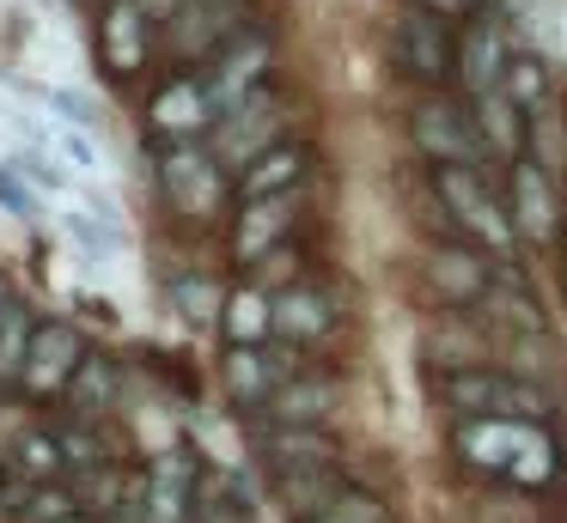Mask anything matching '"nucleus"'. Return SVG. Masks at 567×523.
<instances>
[{
	"mask_svg": "<svg viewBox=\"0 0 567 523\" xmlns=\"http://www.w3.org/2000/svg\"><path fill=\"white\" fill-rule=\"evenodd\" d=\"M452 444L457 469L470 474H501V481L525 487V493H549L561 481L567 457L549 420H501V414H452Z\"/></svg>",
	"mask_w": 567,
	"mask_h": 523,
	"instance_id": "1",
	"label": "nucleus"
},
{
	"mask_svg": "<svg viewBox=\"0 0 567 523\" xmlns=\"http://www.w3.org/2000/svg\"><path fill=\"white\" fill-rule=\"evenodd\" d=\"M257 457H262V474H269L275 505L293 523L348 487L342 444H336L330 426H257Z\"/></svg>",
	"mask_w": 567,
	"mask_h": 523,
	"instance_id": "2",
	"label": "nucleus"
},
{
	"mask_svg": "<svg viewBox=\"0 0 567 523\" xmlns=\"http://www.w3.org/2000/svg\"><path fill=\"white\" fill-rule=\"evenodd\" d=\"M440 401L452 414H501V420H555L549 384L513 372V365H445L440 372Z\"/></svg>",
	"mask_w": 567,
	"mask_h": 523,
	"instance_id": "3",
	"label": "nucleus"
},
{
	"mask_svg": "<svg viewBox=\"0 0 567 523\" xmlns=\"http://www.w3.org/2000/svg\"><path fill=\"white\" fill-rule=\"evenodd\" d=\"M427 189L433 201L452 213L457 238L482 243L488 255H513L518 250V231H513V213H506V195L488 182V170H470V165H427Z\"/></svg>",
	"mask_w": 567,
	"mask_h": 523,
	"instance_id": "4",
	"label": "nucleus"
},
{
	"mask_svg": "<svg viewBox=\"0 0 567 523\" xmlns=\"http://www.w3.org/2000/svg\"><path fill=\"white\" fill-rule=\"evenodd\" d=\"M409 140H415V153L427 158V165H470V170L494 165L488 140H482V128H476V109L457 92H421L415 104H409Z\"/></svg>",
	"mask_w": 567,
	"mask_h": 523,
	"instance_id": "5",
	"label": "nucleus"
},
{
	"mask_svg": "<svg viewBox=\"0 0 567 523\" xmlns=\"http://www.w3.org/2000/svg\"><path fill=\"white\" fill-rule=\"evenodd\" d=\"M391 67L403 73V80H415L421 92H445L452 73H457L452 19H440V12H427V7L409 0V7L391 19Z\"/></svg>",
	"mask_w": 567,
	"mask_h": 523,
	"instance_id": "6",
	"label": "nucleus"
},
{
	"mask_svg": "<svg viewBox=\"0 0 567 523\" xmlns=\"http://www.w3.org/2000/svg\"><path fill=\"white\" fill-rule=\"evenodd\" d=\"M159 195L172 201L177 219H189V226H208V219H220L226 207V165L208 153V146L196 140H177V146H159Z\"/></svg>",
	"mask_w": 567,
	"mask_h": 523,
	"instance_id": "7",
	"label": "nucleus"
},
{
	"mask_svg": "<svg viewBox=\"0 0 567 523\" xmlns=\"http://www.w3.org/2000/svg\"><path fill=\"white\" fill-rule=\"evenodd\" d=\"M513 49H518V31H513V19H506L501 7H476V12H470V19L457 24V73H452L457 97L501 92Z\"/></svg>",
	"mask_w": 567,
	"mask_h": 523,
	"instance_id": "8",
	"label": "nucleus"
},
{
	"mask_svg": "<svg viewBox=\"0 0 567 523\" xmlns=\"http://www.w3.org/2000/svg\"><path fill=\"white\" fill-rule=\"evenodd\" d=\"M92 43H99V67L111 80H135L153 67V49H159V12L147 0H99V19H92Z\"/></svg>",
	"mask_w": 567,
	"mask_h": 523,
	"instance_id": "9",
	"label": "nucleus"
},
{
	"mask_svg": "<svg viewBox=\"0 0 567 523\" xmlns=\"http://www.w3.org/2000/svg\"><path fill=\"white\" fill-rule=\"evenodd\" d=\"M275 140H287V97L275 92V85H262V92H250L245 104H233L220 122L208 128V153L220 158L226 170H245L257 153H269Z\"/></svg>",
	"mask_w": 567,
	"mask_h": 523,
	"instance_id": "10",
	"label": "nucleus"
},
{
	"mask_svg": "<svg viewBox=\"0 0 567 523\" xmlns=\"http://www.w3.org/2000/svg\"><path fill=\"white\" fill-rule=\"evenodd\" d=\"M269 67H275V36L269 31H257V24H245V31H233L220 49H214L208 61H202V85H208V97H214V109H233V104H245L250 92H262L269 85ZM214 116V122H220Z\"/></svg>",
	"mask_w": 567,
	"mask_h": 523,
	"instance_id": "11",
	"label": "nucleus"
},
{
	"mask_svg": "<svg viewBox=\"0 0 567 523\" xmlns=\"http://www.w3.org/2000/svg\"><path fill=\"white\" fill-rule=\"evenodd\" d=\"M494 268H501V255H488L470 238H445L421 255V280L433 286V299H440L445 311H476L494 286Z\"/></svg>",
	"mask_w": 567,
	"mask_h": 523,
	"instance_id": "12",
	"label": "nucleus"
},
{
	"mask_svg": "<svg viewBox=\"0 0 567 523\" xmlns=\"http://www.w3.org/2000/svg\"><path fill=\"white\" fill-rule=\"evenodd\" d=\"M293 372H306V359H299V347H226L220 353V389H226V401H233L238 414H262L269 408V396L287 384Z\"/></svg>",
	"mask_w": 567,
	"mask_h": 523,
	"instance_id": "13",
	"label": "nucleus"
},
{
	"mask_svg": "<svg viewBox=\"0 0 567 523\" xmlns=\"http://www.w3.org/2000/svg\"><path fill=\"white\" fill-rule=\"evenodd\" d=\"M506 213H513L518 243L555 250V238H561V182L537 158H513L506 165Z\"/></svg>",
	"mask_w": 567,
	"mask_h": 523,
	"instance_id": "14",
	"label": "nucleus"
},
{
	"mask_svg": "<svg viewBox=\"0 0 567 523\" xmlns=\"http://www.w3.org/2000/svg\"><path fill=\"white\" fill-rule=\"evenodd\" d=\"M86 335H80L68 316H43L38 328H31V347H25V365H19V384H25V396L50 401L68 389V377L80 372V359H86Z\"/></svg>",
	"mask_w": 567,
	"mask_h": 523,
	"instance_id": "15",
	"label": "nucleus"
},
{
	"mask_svg": "<svg viewBox=\"0 0 567 523\" xmlns=\"http://www.w3.org/2000/svg\"><path fill=\"white\" fill-rule=\"evenodd\" d=\"M233 31H245V0H177L165 19V49H172V61L196 67Z\"/></svg>",
	"mask_w": 567,
	"mask_h": 523,
	"instance_id": "16",
	"label": "nucleus"
},
{
	"mask_svg": "<svg viewBox=\"0 0 567 523\" xmlns=\"http://www.w3.org/2000/svg\"><path fill=\"white\" fill-rule=\"evenodd\" d=\"M214 97L208 85H202V73H172V80L159 85V92L147 97V134L159 146H177V140H202V134L214 128Z\"/></svg>",
	"mask_w": 567,
	"mask_h": 523,
	"instance_id": "17",
	"label": "nucleus"
},
{
	"mask_svg": "<svg viewBox=\"0 0 567 523\" xmlns=\"http://www.w3.org/2000/svg\"><path fill=\"white\" fill-rule=\"evenodd\" d=\"M336 323H342V304L323 280H293L287 292H275V341H287V347L330 341Z\"/></svg>",
	"mask_w": 567,
	"mask_h": 523,
	"instance_id": "18",
	"label": "nucleus"
},
{
	"mask_svg": "<svg viewBox=\"0 0 567 523\" xmlns=\"http://www.w3.org/2000/svg\"><path fill=\"white\" fill-rule=\"evenodd\" d=\"M342 408V377L336 372H293L262 408V426H330Z\"/></svg>",
	"mask_w": 567,
	"mask_h": 523,
	"instance_id": "19",
	"label": "nucleus"
},
{
	"mask_svg": "<svg viewBox=\"0 0 567 523\" xmlns=\"http://www.w3.org/2000/svg\"><path fill=\"white\" fill-rule=\"evenodd\" d=\"M299 219V189L293 195H262V201H238V219H233V255L238 262H262L269 250H281L287 231Z\"/></svg>",
	"mask_w": 567,
	"mask_h": 523,
	"instance_id": "20",
	"label": "nucleus"
},
{
	"mask_svg": "<svg viewBox=\"0 0 567 523\" xmlns=\"http://www.w3.org/2000/svg\"><path fill=\"white\" fill-rule=\"evenodd\" d=\"M311 146L306 140H275L269 153H257L245 170H238V201H262V195H293L299 182L311 177Z\"/></svg>",
	"mask_w": 567,
	"mask_h": 523,
	"instance_id": "21",
	"label": "nucleus"
},
{
	"mask_svg": "<svg viewBox=\"0 0 567 523\" xmlns=\"http://www.w3.org/2000/svg\"><path fill=\"white\" fill-rule=\"evenodd\" d=\"M196 474L202 457L184 444L159 450L147 462V493H153V523H189V499H196Z\"/></svg>",
	"mask_w": 567,
	"mask_h": 523,
	"instance_id": "22",
	"label": "nucleus"
},
{
	"mask_svg": "<svg viewBox=\"0 0 567 523\" xmlns=\"http://www.w3.org/2000/svg\"><path fill=\"white\" fill-rule=\"evenodd\" d=\"M62 401H68V414H74V420L104 426L116 414V401H123V365H116L111 353H86V359H80V372L68 377Z\"/></svg>",
	"mask_w": 567,
	"mask_h": 523,
	"instance_id": "23",
	"label": "nucleus"
},
{
	"mask_svg": "<svg viewBox=\"0 0 567 523\" xmlns=\"http://www.w3.org/2000/svg\"><path fill=\"white\" fill-rule=\"evenodd\" d=\"M189 523H257V499H250L245 474L202 462L196 474V499H189Z\"/></svg>",
	"mask_w": 567,
	"mask_h": 523,
	"instance_id": "24",
	"label": "nucleus"
},
{
	"mask_svg": "<svg viewBox=\"0 0 567 523\" xmlns=\"http://www.w3.org/2000/svg\"><path fill=\"white\" fill-rule=\"evenodd\" d=\"M7 523H68L80 511V493L68 481H0Z\"/></svg>",
	"mask_w": 567,
	"mask_h": 523,
	"instance_id": "25",
	"label": "nucleus"
},
{
	"mask_svg": "<svg viewBox=\"0 0 567 523\" xmlns=\"http://www.w3.org/2000/svg\"><path fill=\"white\" fill-rule=\"evenodd\" d=\"M220 335H226V347H262V341H275V292H262L257 280L233 286L220 304Z\"/></svg>",
	"mask_w": 567,
	"mask_h": 523,
	"instance_id": "26",
	"label": "nucleus"
},
{
	"mask_svg": "<svg viewBox=\"0 0 567 523\" xmlns=\"http://www.w3.org/2000/svg\"><path fill=\"white\" fill-rule=\"evenodd\" d=\"M470 109H476V128L482 140H488L494 158H525L530 153V109H518L506 92H488V97H470Z\"/></svg>",
	"mask_w": 567,
	"mask_h": 523,
	"instance_id": "27",
	"label": "nucleus"
},
{
	"mask_svg": "<svg viewBox=\"0 0 567 523\" xmlns=\"http://www.w3.org/2000/svg\"><path fill=\"white\" fill-rule=\"evenodd\" d=\"M62 474H68V457L55 426H31L7 444V481H62Z\"/></svg>",
	"mask_w": 567,
	"mask_h": 523,
	"instance_id": "28",
	"label": "nucleus"
},
{
	"mask_svg": "<svg viewBox=\"0 0 567 523\" xmlns=\"http://www.w3.org/2000/svg\"><path fill=\"white\" fill-rule=\"evenodd\" d=\"M501 92L513 97L518 109H549V97H555V67H549V55L543 49H530V43H518L513 49V61H506V80H501Z\"/></svg>",
	"mask_w": 567,
	"mask_h": 523,
	"instance_id": "29",
	"label": "nucleus"
},
{
	"mask_svg": "<svg viewBox=\"0 0 567 523\" xmlns=\"http://www.w3.org/2000/svg\"><path fill=\"white\" fill-rule=\"evenodd\" d=\"M299 523H396V511L384 505V493H372V487H354V481H348L342 493H330L318 511H306Z\"/></svg>",
	"mask_w": 567,
	"mask_h": 523,
	"instance_id": "30",
	"label": "nucleus"
},
{
	"mask_svg": "<svg viewBox=\"0 0 567 523\" xmlns=\"http://www.w3.org/2000/svg\"><path fill=\"white\" fill-rule=\"evenodd\" d=\"M55 438H62V457H68V469H74V474H92V469H104V462H116L111 444H104V432L92 420H62V426H55Z\"/></svg>",
	"mask_w": 567,
	"mask_h": 523,
	"instance_id": "31",
	"label": "nucleus"
},
{
	"mask_svg": "<svg viewBox=\"0 0 567 523\" xmlns=\"http://www.w3.org/2000/svg\"><path fill=\"white\" fill-rule=\"evenodd\" d=\"M220 304H226V292L214 286L208 274H177L172 280V311L189 316V323H220Z\"/></svg>",
	"mask_w": 567,
	"mask_h": 523,
	"instance_id": "32",
	"label": "nucleus"
},
{
	"mask_svg": "<svg viewBox=\"0 0 567 523\" xmlns=\"http://www.w3.org/2000/svg\"><path fill=\"white\" fill-rule=\"evenodd\" d=\"M31 304H13V311L0 316V384H19V365H25V347H31Z\"/></svg>",
	"mask_w": 567,
	"mask_h": 523,
	"instance_id": "33",
	"label": "nucleus"
},
{
	"mask_svg": "<svg viewBox=\"0 0 567 523\" xmlns=\"http://www.w3.org/2000/svg\"><path fill=\"white\" fill-rule=\"evenodd\" d=\"M50 146H62V153L74 158L80 170H99V165H104V158H99V146H92L80 128H55V140H50Z\"/></svg>",
	"mask_w": 567,
	"mask_h": 523,
	"instance_id": "34",
	"label": "nucleus"
},
{
	"mask_svg": "<svg viewBox=\"0 0 567 523\" xmlns=\"http://www.w3.org/2000/svg\"><path fill=\"white\" fill-rule=\"evenodd\" d=\"M0 207H7V213H19V219H31V207H38V201H31V189L13 177V165H0Z\"/></svg>",
	"mask_w": 567,
	"mask_h": 523,
	"instance_id": "35",
	"label": "nucleus"
},
{
	"mask_svg": "<svg viewBox=\"0 0 567 523\" xmlns=\"http://www.w3.org/2000/svg\"><path fill=\"white\" fill-rule=\"evenodd\" d=\"M50 104L68 109V122H74V128H92V122H99V116H92V104H86L80 92H50Z\"/></svg>",
	"mask_w": 567,
	"mask_h": 523,
	"instance_id": "36",
	"label": "nucleus"
},
{
	"mask_svg": "<svg viewBox=\"0 0 567 523\" xmlns=\"http://www.w3.org/2000/svg\"><path fill=\"white\" fill-rule=\"evenodd\" d=\"M415 7L440 12V19H457V12H464V0H415Z\"/></svg>",
	"mask_w": 567,
	"mask_h": 523,
	"instance_id": "37",
	"label": "nucleus"
},
{
	"mask_svg": "<svg viewBox=\"0 0 567 523\" xmlns=\"http://www.w3.org/2000/svg\"><path fill=\"white\" fill-rule=\"evenodd\" d=\"M13 304H19V292H13V274H7V268H0V316L13 311Z\"/></svg>",
	"mask_w": 567,
	"mask_h": 523,
	"instance_id": "38",
	"label": "nucleus"
},
{
	"mask_svg": "<svg viewBox=\"0 0 567 523\" xmlns=\"http://www.w3.org/2000/svg\"><path fill=\"white\" fill-rule=\"evenodd\" d=\"M147 7L159 12V19H172V7H177V0H147Z\"/></svg>",
	"mask_w": 567,
	"mask_h": 523,
	"instance_id": "39",
	"label": "nucleus"
},
{
	"mask_svg": "<svg viewBox=\"0 0 567 523\" xmlns=\"http://www.w3.org/2000/svg\"><path fill=\"white\" fill-rule=\"evenodd\" d=\"M476 7H488V0H464V12H476Z\"/></svg>",
	"mask_w": 567,
	"mask_h": 523,
	"instance_id": "40",
	"label": "nucleus"
},
{
	"mask_svg": "<svg viewBox=\"0 0 567 523\" xmlns=\"http://www.w3.org/2000/svg\"><path fill=\"white\" fill-rule=\"evenodd\" d=\"M68 523H92V517H86V511H74V517H68Z\"/></svg>",
	"mask_w": 567,
	"mask_h": 523,
	"instance_id": "41",
	"label": "nucleus"
},
{
	"mask_svg": "<svg viewBox=\"0 0 567 523\" xmlns=\"http://www.w3.org/2000/svg\"><path fill=\"white\" fill-rule=\"evenodd\" d=\"M80 7H99V0H80Z\"/></svg>",
	"mask_w": 567,
	"mask_h": 523,
	"instance_id": "42",
	"label": "nucleus"
}]
</instances>
